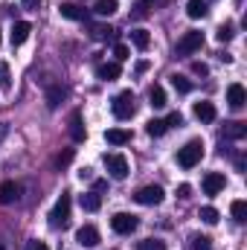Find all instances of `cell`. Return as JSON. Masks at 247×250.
<instances>
[{
    "label": "cell",
    "mask_w": 247,
    "mask_h": 250,
    "mask_svg": "<svg viewBox=\"0 0 247 250\" xmlns=\"http://www.w3.org/2000/svg\"><path fill=\"white\" fill-rule=\"evenodd\" d=\"M201 157H204V143L201 140H189L184 148H178V163L184 169H195L201 163Z\"/></svg>",
    "instance_id": "1"
},
{
    "label": "cell",
    "mask_w": 247,
    "mask_h": 250,
    "mask_svg": "<svg viewBox=\"0 0 247 250\" xmlns=\"http://www.w3.org/2000/svg\"><path fill=\"white\" fill-rule=\"evenodd\" d=\"M70 207H73L70 192H62V198L56 201V207H53V212H50V224H53V227H67V224H70Z\"/></svg>",
    "instance_id": "2"
},
{
    "label": "cell",
    "mask_w": 247,
    "mask_h": 250,
    "mask_svg": "<svg viewBox=\"0 0 247 250\" xmlns=\"http://www.w3.org/2000/svg\"><path fill=\"white\" fill-rule=\"evenodd\" d=\"M204 47V32H198V29H189L184 32V38L178 41V47H175V56H192V53H198Z\"/></svg>",
    "instance_id": "3"
},
{
    "label": "cell",
    "mask_w": 247,
    "mask_h": 250,
    "mask_svg": "<svg viewBox=\"0 0 247 250\" xmlns=\"http://www.w3.org/2000/svg\"><path fill=\"white\" fill-rule=\"evenodd\" d=\"M111 108H114V117H117V120H131V117H134V111H137V105H134V93H131V90L117 93Z\"/></svg>",
    "instance_id": "4"
},
{
    "label": "cell",
    "mask_w": 247,
    "mask_h": 250,
    "mask_svg": "<svg viewBox=\"0 0 247 250\" xmlns=\"http://www.w3.org/2000/svg\"><path fill=\"white\" fill-rule=\"evenodd\" d=\"M137 215H128V212H117L114 218H111V227H114V233H120V236H131L134 230H137Z\"/></svg>",
    "instance_id": "5"
},
{
    "label": "cell",
    "mask_w": 247,
    "mask_h": 250,
    "mask_svg": "<svg viewBox=\"0 0 247 250\" xmlns=\"http://www.w3.org/2000/svg\"><path fill=\"white\" fill-rule=\"evenodd\" d=\"M105 166H108L111 178H117V181L128 178V160H125L123 154H105Z\"/></svg>",
    "instance_id": "6"
},
{
    "label": "cell",
    "mask_w": 247,
    "mask_h": 250,
    "mask_svg": "<svg viewBox=\"0 0 247 250\" xmlns=\"http://www.w3.org/2000/svg\"><path fill=\"white\" fill-rule=\"evenodd\" d=\"M137 204H143V207H154V204H160L163 201V189L157 187V184H151V187H143L137 189Z\"/></svg>",
    "instance_id": "7"
},
{
    "label": "cell",
    "mask_w": 247,
    "mask_h": 250,
    "mask_svg": "<svg viewBox=\"0 0 247 250\" xmlns=\"http://www.w3.org/2000/svg\"><path fill=\"white\" fill-rule=\"evenodd\" d=\"M76 242H79L82 248H96V245H99V230H96L93 224H84V227H79Z\"/></svg>",
    "instance_id": "8"
},
{
    "label": "cell",
    "mask_w": 247,
    "mask_h": 250,
    "mask_svg": "<svg viewBox=\"0 0 247 250\" xmlns=\"http://www.w3.org/2000/svg\"><path fill=\"white\" fill-rule=\"evenodd\" d=\"M245 102H247L245 87H242V84H230V87H227V105H230L233 111H242Z\"/></svg>",
    "instance_id": "9"
},
{
    "label": "cell",
    "mask_w": 247,
    "mask_h": 250,
    "mask_svg": "<svg viewBox=\"0 0 247 250\" xmlns=\"http://www.w3.org/2000/svg\"><path fill=\"white\" fill-rule=\"evenodd\" d=\"M224 187H227L224 175H218V172H209V175H204V192H206V195H218Z\"/></svg>",
    "instance_id": "10"
},
{
    "label": "cell",
    "mask_w": 247,
    "mask_h": 250,
    "mask_svg": "<svg viewBox=\"0 0 247 250\" xmlns=\"http://www.w3.org/2000/svg\"><path fill=\"white\" fill-rule=\"evenodd\" d=\"M18 198H21V184H15V181L0 184V204H15Z\"/></svg>",
    "instance_id": "11"
},
{
    "label": "cell",
    "mask_w": 247,
    "mask_h": 250,
    "mask_svg": "<svg viewBox=\"0 0 247 250\" xmlns=\"http://www.w3.org/2000/svg\"><path fill=\"white\" fill-rule=\"evenodd\" d=\"M120 62H105V64H99L96 67V76L102 79V82H114V79H120Z\"/></svg>",
    "instance_id": "12"
},
{
    "label": "cell",
    "mask_w": 247,
    "mask_h": 250,
    "mask_svg": "<svg viewBox=\"0 0 247 250\" xmlns=\"http://www.w3.org/2000/svg\"><path fill=\"white\" fill-rule=\"evenodd\" d=\"M29 32H32L29 21H18V23L12 26V47H21V44L29 38Z\"/></svg>",
    "instance_id": "13"
},
{
    "label": "cell",
    "mask_w": 247,
    "mask_h": 250,
    "mask_svg": "<svg viewBox=\"0 0 247 250\" xmlns=\"http://www.w3.org/2000/svg\"><path fill=\"white\" fill-rule=\"evenodd\" d=\"M59 12H62V18H67V21H87V12L82 6H76V3H62Z\"/></svg>",
    "instance_id": "14"
},
{
    "label": "cell",
    "mask_w": 247,
    "mask_h": 250,
    "mask_svg": "<svg viewBox=\"0 0 247 250\" xmlns=\"http://www.w3.org/2000/svg\"><path fill=\"white\" fill-rule=\"evenodd\" d=\"M195 117H198L201 123H212L218 114H215V105H212V102H195Z\"/></svg>",
    "instance_id": "15"
},
{
    "label": "cell",
    "mask_w": 247,
    "mask_h": 250,
    "mask_svg": "<svg viewBox=\"0 0 247 250\" xmlns=\"http://www.w3.org/2000/svg\"><path fill=\"white\" fill-rule=\"evenodd\" d=\"M105 140L111 146H125V143H131V131H125V128H108L105 131Z\"/></svg>",
    "instance_id": "16"
},
{
    "label": "cell",
    "mask_w": 247,
    "mask_h": 250,
    "mask_svg": "<svg viewBox=\"0 0 247 250\" xmlns=\"http://www.w3.org/2000/svg\"><path fill=\"white\" fill-rule=\"evenodd\" d=\"M79 204H82L84 212H96V209L102 207V198H99V192H84V195L79 198Z\"/></svg>",
    "instance_id": "17"
},
{
    "label": "cell",
    "mask_w": 247,
    "mask_h": 250,
    "mask_svg": "<svg viewBox=\"0 0 247 250\" xmlns=\"http://www.w3.org/2000/svg\"><path fill=\"white\" fill-rule=\"evenodd\" d=\"M224 137L227 140H242V137H247V125L245 123H224Z\"/></svg>",
    "instance_id": "18"
},
{
    "label": "cell",
    "mask_w": 247,
    "mask_h": 250,
    "mask_svg": "<svg viewBox=\"0 0 247 250\" xmlns=\"http://www.w3.org/2000/svg\"><path fill=\"white\" fill-rule=\"evenodd\" d=\"M117 9H120V3H117V0H96V6H93V12H96L99 18H111Z\"/></svg>",
    "instance_id": "19"
},
{
    "label": "cell",
    "mask_w": 247,
    "mask_h": 250,
    "mask_svg": "<svg viewBox=\"0 0 247 250\" xmlns=\"http://www.w3.org/2000/svg\"><path fill=\"white\" fill-rule=\"evenodd\" d=\"M70 137H73L76 143H82V140H84V125H82V114H79V111L70 117Z\"/></svg>",
    "instance_id": "20"
},
{
    "label": "cell",
    "mask_w": 247,
    "mask_h": 250,
    "mask_svg": "<svg viewBox=\"0 0 247 250\" xmlns=\"http://www.w3.org/2000/svg\"><path fill=\"white\" fill-rule=\"evenodd\" d=\"M131 41H134V47H137V50H148L151 35H148V29H134V32H131Z\"/></svg>",
    "instance_id": "21"
},
{
    "label": "cell",
    "mask_w": 247,
    "mask_h": 250,
    "mask_svg": "<svg viewBox=\"0 0 247 250\" xmlns=\"http://www.w3.org/2000/svg\"><path fill=\"white\" fill-rule=\"evenodd\" d=\"M186 15L195 18V21L204 18V15H206V0H189V3H186Z\"/></svg>",
    "instance_id": "22"
},
{
    "label": "cell",
    "mask_w": 247,
    "mask_h": 250,
    "mask_svg": "<svg viewBox=\"0 0 247 250\" xmlns=\"http://www.w3.org/2000/svg\"><path fill=\"white\" fill-rule=\"evenodd\" d=\"M148 15H151V0H137L134 9H131V18L143 21V18H148Z\"/></svg>",
    "instance_id": "23"
},
{
    "label": "cell",
    "mask_w": 247,
    "mask_h": 250,
    "mask_svg": "<svg viewBox=\"0 0 247 250\" xmlns=\"http://www.w3.org/2000/svg\"><path fill=\"white\" fill-rule=\"evenodd\" d=\"M148 99H151V108H166V90L160 84H154L148 90Z\"/></svg>",
    "instance_id": "24"
},
{
    "label": "cell",
    "mask_w": 247,
    "mask_h": 250,
    "mask_svg": "<svg viewBox=\"0 0 247 250\" xmlns=\"http://www.w3.org/2000/svg\"><path fill=\"white\" fill-rule=\"evenodd\" d=\"M64 96H67V90H64L62 84L50 87V90H47V105H50V108H59V102H62Z\"/></svg>",
    "instance_id": "25"
},
{
    "label": "cell",
    "mask_w": 247,
    "mask_h": 250,
    "mask_svg": "<svg viewBox=\"0 0 247 250\" xmlns=\"http://www.w3.org/2000/svg\"><path fill=\"white\" fill-rule=\"evenodd\" d=\"M172 79V87L178 90V93H189L192 90V82L186 79V76H181V73H175V76H169Z\"/></svg>",
    "instance_id": "26"
},
{
    "label": "cell",
    "mask_w": 247,
    "mask_h": 250,
    "mask_svg": "<svg viewBox=\"0 0 247 250\" xmlns=\"http://www.w3.org/2000/svg\"><path fill=\"white\" fill-rule=\"evenodd\" d=\"M198 218H201L204 224H218V209H215V207H201Z\"/></svg>",
    "instance_id": "27"
},
{
    "label": "cell",
    "mask_w": 247,
    "mask_h": 250,
    "mask_svg": "<svg viewBox=\"0 0 247 250\" xmlns=\"http://www.w3.org/2000/svg\"><path fill=\"white\" fill-rule=\"evenodd\" d=\"M145 131H148L151 137H163V134L169 131V125H166V120H151V123L145 125Z\"/></svg>",
    "instance_id": "28"
},
{
    "label": "cell",
    "mask_w": 247,
    "mask_h": 250,
    "mask_svg": "<svg viewBox=\"0 0 247 250\" xmlns=\"http://www.w3.org/2000/svg\"><path fill=\"white\" fill-rule=\"evenodd\" d=\"M137 250H166V242L163 239H143V242H137Z\"/></svg>",
    "instance_id": "29"
},
{
    "label": "cell",
    "mask_w": 247,
    "mask_h": 250,
    "mask_svg": "<svg viewBox=\"0 0 247 250\" xmlns=\"http://www.w3.org/2000/svg\"><path fill=\"white\" fill-rule=\"evenodd\" d=\"M230 209H233V218H236L239 224H245V221H247V204H245V201H233V207H230Z\"/></svg>",
    "instance_id": "30"
},
{
    "label": "cell",
    "mask_w": 247,
    "mask_h": 250,
    "mask_svg": "<svg viewBox=\"0 0 247 250\" xmlns=\"http://www.w3.org/2000/svg\"><path fill=\"white\" fill-rule=\"evenodd\" d=\"M0 90H12V76H9V64L0 62Z\"/></svg>",
    "instance_id": "31"
},
{
    "label": "cell",
    "mask_w": 247,
    "mask_h": 250,
    "mask_svg": "<svg viewBox=\"0 0 247 250\" xmlns=\"http://www.w3.org/2000/svg\"><path fill=\"white\" fill-rule=\"evenodd\" d=\"M233 35H236V32H233V23H221V26H218V32H215V38H218L221 44H224V41H230Z\"/></svg>",
    "instance_id": "32"
},
{
    "label": "cell",
    "mask_w": 247,
    "mask_h": 250,
    "mask_svg": "<svg viewBox=\"0 0 247 250\" xmlns=\"http://www.w3.org/2000/svg\"><path fill=\"white\" fill-rule=\"evenodd\" d=\"M209 236H192V250H209Z\"/></svg>",
    "instance_id": "33"
},
{
    "label": "cell",
    "mask_w": 247,
    "mask_h": 250,
    "mask_svg": "<svg viewBox=\"0 0 247 250\" xmlns=\"http://www.w3.org/2000/svg\"><path fill=\"white\" fill-rule=\"evenodd\" d=\"M93 38H99V41L114 38V29H111V26H93Z\"/></svg>",
    "instance_id": "34"
},
{
    "label": "cell",
    "mask_w": 247,
    "mask_h": 250,
    "mask_svg": "<svg viewBox=\"0 0 247 250\" xmlns=\"http://www.w3.org/2000/svg\"><path fill=\"white\" fill-rule=\"evenodd\" d=\"M114 56H117V62H125V59H131V50L125 44H117L114 47Z\"/></svg>",
    "instance_id": "35"
},
{
    "label": "cell",
    "mask_w": 247,
    "mask_h": 250,
    "mask_svg": "<svg viewBox=\"0 0 247 250\" xmlns=\"http://www.w3.org/2000/svg\"><path fill=\"white\" fill-rule=\"evenodd\" d=\"M166 125H169V128H181V125H184V117H181V114L175 111V114H169V120H166Z\"/></svg>",
    "instance_id": "36"
},
{
    "label": "cell",
    "mask_w": 247,
    "mask_h": 250,
    "mask_svg": "<svg viewBox=\"0 0 247 250\" xmlns=\"http://www.w3.org/2000/svg\"><path fill=\"white\" fill-rule=\"evenodd\" d=\"M70 160H73V148H67V151H62V154H59V160H56V163H59V169H64V166H67V163H70Z\"/></svg>",
    "instance_id": "37"
},
{
    "label": "cell",
    "mask_w": 247,
    "mask_h": 250,
    "mask_svg": "<svg viewBox=\"0 0 247 250\" xmlns=\"http://www.w3.org/2000/svg\"><path fill=\"white\" fill-rule=\"evenodd\" d=\"M192 73H198V76H206V73H209V67H206L204 62H192Z\"/></svg>",
    "instance_id": "38"
},
{
    "label": "cell",
    "mask_w": 247,
    "mask_h": 250,
    "mask_svg": "<svg viewBox=\"0 0 247 250\" xmlns=\"http://www.w3.org/2000/svg\"><path fill=\"white\" fill-rule=\"evenodd\" d=\"M26 250H50L44 242H38V239H32V242H26Z\"/></svg>",
    "instance_id": "39"
},
{
    "label": "cell",
    "mask_w": 247,
    "mask_h": 250,
    "mask_svg": "<svg viewBox=\"0 0 247 250\" xmlns=\"http://www.w3.org/2000/svg\"><path fill=\"white\" fill-rule=\"evenodd\" d=\"M189 195H192V187L189 184H181L178 187V198H189Z\"/></svg>",
    "instance_id": "40"
},
{
    "label": "cell",
    "mask_w": 247,
    "mask_h": 250,
    "mask_svg": "<svg viewBox=\"0 0 247 250\" xmlns=\"http://www.w3.org/2000/svg\"><path fill=\"white\" fill-rule=\"evenodd\" d=\"M105 189H108V181H96L93 184V192H105Z\"/></svg>",
    "instance_id": "41"
},
{
    "label": "cell",
    "mask_w": 247,
    "mask_h": 250,
    "mask_svg": "<svg viewBox=\"0 0 247 250\" xmlns=\"http://www.w3.org/2000/svg\"><path fill=\"white\" fill-rule=\"evenodd\" d=\"M6 134H9V128H6V123H0V143L6 140Z\"/></svg>",
    "instance_id": "42"
},
{
    "label": "cell",
    "mask_w": 247,
    "mask_h": 250,
    "mask_svg": "<svg viewBox=\"0 0 247 250\" xmlns=\"http://www.w3.org/2000/svg\"><path fill=\"white\" fill-rule=\"evenodd\" d=\"M23 6H26V9H35V6H38V0H23Z\"/></svg>",
    "instance_id": "43"
},
{
    "label": "cell",
    "mask_w": 247,
    "mask_h": 250,
    "mask_svg": "<svg viewBox=\"0 0 247 250\" xmlns=\"http://www.w3.org/2000/svg\"><path fill=\"white\" fill-rule=\"evenodd\" d=\"M0 250H6V248H3V242H0Z\"/></svg>",
    "instance_id": "44"
},
{
    "label": "cell",
    "mask_w": 247,
    "mask_h": 250,
    "mask_svg": "<svg viewBox=\"0 0 247 250\" xmlns=\"http://www.w3.org/2000/svg\"><path fill=\"white\" fill-rule=\"evenodd\" d=\"M0 41H3V38H0Z\"/></svg>",
    "instance_id": "45"
}]
</instances>
